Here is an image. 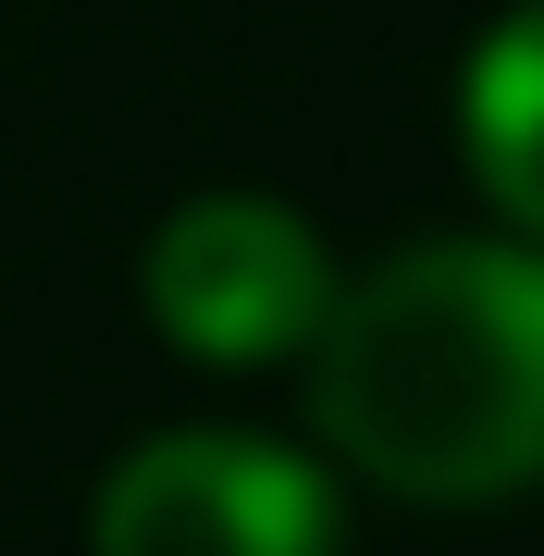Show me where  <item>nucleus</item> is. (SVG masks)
<instances>
[{
	"label": "nucleus",
	"instance_id": "4",
	"mask_svg": "<svg viewBox=\"0 0 544 556\" xmlns=\"http://www.w3.org/2000/svg\"><path fill=\"white\" fill-rule=\"evenodd\" d=\"M458 161L520 248H544V0L495 13L458 62Z\"/></svg>",
	"mask_w": 544,
	"mask_h": 556
},
{
	"label": "nucleus",
	"instance_id": "2",
	"mask_svg": "<svg viewBox=\"0 0 544 556\" xmlns=\"http://www.w3.org/2000/svg\"><path fill=\"white\" fill-rule=\"evenodd\" d=\"M334 544H346L334 470L273 433H223V420L124 445L87 495V556H334Z\"/></svg>",
	"mask_w": 544,
	"mask_h": 556
},
{
	"label": "nucleus",
	"instance_id": "3",
	"mask_svg": "<svg viewBox=\"0 0 544 556\" xmlns=\"http://www.w3.org/2000/svg\"><path fill=\"white\" fill-rule=\"evenodd\" d=\"M149 334L199 371H273L322 334L334 309V260L309 236V211L261 199V186H211V199L162 211V236L137 260Z\"/></svg>",
	"mask_w": 544,
	"mask_h": 556
},
{
	"label": "nucleus",
	"instance_id": "1",
	"mask_svg": "<svg viewBox=\"0 0 544 556\" xmlns=\"http://www.w3.org/2000/svg\"><path fill=\"white\" fill-rule=\"evenodd\" d=\"M309 420L359 482L408 507H507L544 482V248L421 236L334 285Z\"/></svg>",
	"mask_w": 544,
	"mask_h": 556
}]
</instances>
